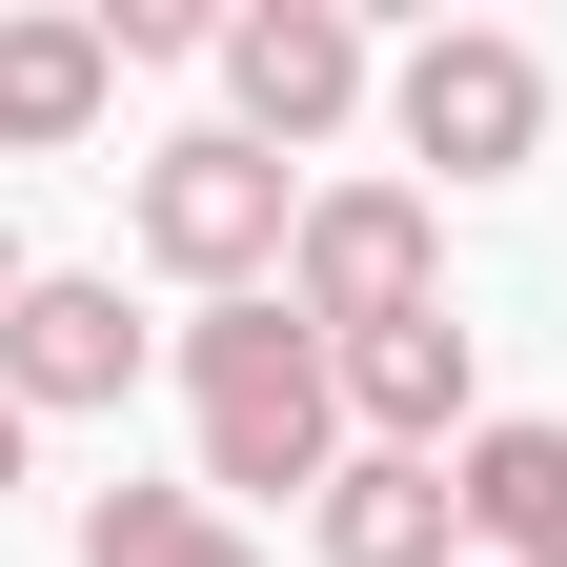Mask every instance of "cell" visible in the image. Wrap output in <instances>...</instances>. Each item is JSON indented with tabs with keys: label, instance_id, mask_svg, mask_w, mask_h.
Segmentation results:
<instances>
[{
	"label": "cell",
	"instance_id": "obj_1",
	"mask_svg": "<svg viewBox=\"0 0 567 567\" xmlns=\"http://www.w3.org/2000/svg\"><path fill=\"white\" fill-rule=\"evenodd\" d=\"M183 446H203V486H305V507H324V466H344V365H324V324L284 305V284L183 324Z\"/></svg>",
	"mask_w": 567,
	"mask_h": 567
},
{
	"label": "cell",
	"instance_id": "obj_2",
	"mask_svg": "<svg viewBox=\"0 0 567 567\" xmlns=\"http://www.w3.org/2000/svg\"><path fill=\"white\" fill-rule=\"evenodd\" d=\"M284 224H305V183H284L264 142H224V122L142 142V183H122V244L163 264L183 305H264V284H284Z\"/></svg>",
	"mask_w": 567,
	"mask_h": 567
},
{
	"label": "cell",
	"instance_id": "obj_3",
	"mask_svg": "<svg viewBox=\"0 0 567 567\" xmlns=\"http://www.w3.org/2000/svg\"><path fill=\"white\" fill-rule=\"evenodd\" d=\"M284 305H305L324 344L425 324V305H446V203H425V183H385V163L305 183V224H284Z\"/></svg>",
	"mask_w": 567,
	"mask_h": 567
},
{
	"label": "cell",
	"instance_id": "obj_4",
	"mask_svg": "<svg viewBox=\"0 0 567 567\" xmlns=\"http://www.w3.org/2000/svg\"><path fill=\"white\" fill-rule=\"evenodd\" d=\"M385 142H405L425 183H527V163H547V41L425 21V41L385 61Z\"/></svg>",
	"mask_w": 567,
	"mask_h": 567
},
{
	"label": "cell",
	"instance_id": "obj_5",
	"mask_svg": "<svg viewBox=\"0 0 567 567\" xmlns=\"http://www.w3.org/2000/svg\"><path fill=\"white\" fill-rule=\"evenodd\" d=\"M203 61H224V142H264L284 183H305L324 142H344V122L385 102V41L344 21V0H244V21L203 41Z\"/></svg>",
	"mask_w": 567,
	"mask_h": 567
},
{
	"label": "cell",
	"instance_id": "obj_6",
	"mask_svg": "<svg viewBox=\"0 0 567 567\" xmlns=\"http://www.w3.org/2000/svg\"><path fill=\"white\" fill-rule=\"evenodd\" d=\"M324 365H344V446H385V466H446L466 425H486V344H466V305L365 324V344H324Z\"/></svg>",
	"mask_w": 567,
	"mask_h": 567
},
{
	"label": "cell",
	"instance_id": "obj_7",
	"mask_svg": "<svg viewBox=\"0 0 567 567\" xmlns=\"http://www.w3.org/2000/svg\"><path fill=\"white\" fill-rule=\"evenodd\" d=\"M142 385V324H122V284L102 264H21V305H0V405L21 425H82Z\"/></svg>",
	"mask_w": 567,
	"mask_h": 567
},
{
	"label": "cell",
	"instance_id": "obj_8",
	"mask_svg": "<svg viewBox=\"0 0 567 567\" xmlns=\"http://www.w3.org/2000/svg\"><path fill=\"white\" fill-rule=\"evenodd\" d=\"M102 102H122L102 0H21V21H0V163H61V142H102Z\"/></svg>",
	"mask_w": 567,
	"mask_h": 567
},
{
	"label": "cell",
	"instance_id": "obj_9",
	"mask_svg": "<svg viewBox=\"0 0 567 567\" xmlns=\"http://www.w3.org/2000/svg\"><path fill=\"white\" fill-rule=\"evenodd\" d=\"M324 567H466V507H446V466H385V446H344L324 466V507H305Z\"/></svg>",
	"mask_w": 567,
	"mask_h": 567
},
{
	"label": "cell",
	"instance_id": "obj_10",
	"mask_svg": "<svg viewBox=\"0 0 567 567\" xmlns=\"http://www.w3.org/2000/svg\"><path fill=\"white\" fill-rule=\"evenodd\" d=\"M446 507H466V547H547L567 527V425H466V446H446Z\"/></svg>",
	"mask_w": 567,
	"mask_h": 567
},
{
	"label": "cell",
	"instance_id": "obj_11",
	"mask_svg": "<svg viewBox=\"0 0 567 567\" xmlns=\"http://www.w3.org/2000/svg\"><path fill=\"white\" fill-rule=\"evenodd\" d=\"M82 567H264V547L203 507V486H102V507H82Z\"/></svg>",
	"mask_w": 567,
	"mask_h": 567
},
{
	"label": "cell",
	"instance_id": "obj_12",
	"mask_svg": "<svg viewBox=\"0 0 567 567\" xmlns=\"http://www.w3.org/2000/svg\"><path fill=\"white\" fill-rule=\"evenodd\" d=\"M21 446H41V425H21V405H0V507H21Z\"/></svg>",
	"mask_w": 567,
	"mask_h": 567
},
{
	"label": "cell",
	"instance_id": "obj_13",
	"mask_svg": "<svg viewBox=\"0 0 567 567\" xmlns=\"http://www.w3.org/2000/svg\"><path fill=\"white\" fill-rule=\"evenodd\" d=\"M0 305H21V224H0Z\"/></svg>",
	"mask_w": 567,
	"mask_h": 567
},
{
	"label": "cell",
	"instance_id": "obj_14",
	"mask_svg": "<svg viewBox=\"0 0 567 567\" xmlns=\"http://www.w3.org/2000/svg\"><path fill=\"white\" fill-rule=\"evenodd\" d=\"M527 567H567V527H547V547H527Z\"/></svg>",
	"mask_w": 567,
	"mask_h": 567
}]
</instances>
